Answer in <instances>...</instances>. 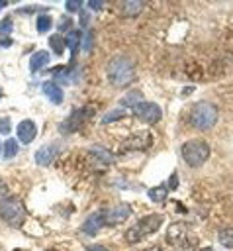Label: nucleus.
<instances>
[{
	"label": "nucleus",
	"mask_w": 233,
	"mask_h": 251,
	"mask_svg": "<svg viewBox=\"0 0 233 251\" xmlns=\"http://www.w3.org/2000/svg\"><path fill=\"white\" fill-rule=\"evenodd\" d=\"M18 139L8 137V141H4V159H12L18 155Z\"/></svg>",
	"instance_id": "obj_26"
},
{
	"label": "nucleus",
	"mask_w": 233,
	"mask_h": 251,
	"mask_svg": "<svg viewBox=\"0 0 233 251\" xmlns=\"http://www.w3.org/2000/svg\"><path fill=\"white\" fill-rule=\"evenodd\" d=\"M43 94L49 98V102H53V104H61L63 102V90H61V86L55 82V80H47V82H43Z\"/></svg>",
	"instance_id": "obj_15"
},
{
	"label": "nucleus",
	"mask_w": 233,
	"mask_h": 251,
	"mask_svg": "<svg viewBox=\"0 0 233 251\" xmlns=\"http://www.w3.org/2000/svg\"><path fill=\"white\" fill-rule=\"evenodd\" d=\"M133 114H135L137 120H141L143 124H149V126L161 122V118H163V110L155 102H141V104H137L133 108Z\"/></svg>",
	"instance_id": "obj_7"
},
{
	"label": "nucleus",
	"mask_w": 233,
	"mask_h": 251,
	"mask_svg": "<svg viewBox=\"0 0 233 251\" xmlns=\"http://www.w3.org/2000/svg\"><path fill=\"white\" fill-rule=\"evenodd\" d=\"M14 41H12V37H2L0 35V47H10Z\"/></svg>",
	"instance_id": "obj_37"
},
{
	"label": "nucleus",
	"mask_w": 233,
	"mask_h": 251,
	"mask_svg": "<svg viewBox=\"0 0 233 251\" xmlns=\"http://www.w3.org/2000/svg\"><path fill=\"white\" fill-rule=\"evenodd\" d=\"M45 251H57V249H45Z\"/></svg>",
	"instance_id": "obj_43"
},
{
	"label": "nucleus",
	"mask_w": 233,
	"mask_h": 251,
	"mask_svg": "<svg viewBox=\"0 0 233 251\" xmlns=\"http://www.w3.org/2000/svg\"><path fill=\"white\" fill-rule=\"evenodd\" d=\"M168 190H176V186H178V175L176 173H172L170 175V178H168Z\"/></svg>",
	"instance_id": "obj_33"
},
{
	"label": "nucleus",
	"mask_w": 233,
	"mask_h": 251,
	"mask_svg": "<svg viewBox=\"0 0 233 251\" xmlns=\"http://www.w3.org/2000/svg\"><path fill=\"white\" fill-rule=\"evenodd\" d=\"M78 22H80V27H86L88 22H90V14H88L86 10H80V18H78Z\"/></svg>",
	"instance_id": "obj_32"
},
{
	"label": "nucleus",
	"mask_w": 233,
	"mask_h": 251,
	"mask_svg": "<svg viewBox=\"0 0 233 251\" xmlns=\"http://www.w3.org/2000/svg\"><path fill=\"white\" fill-rule=\"evenodd\" d=\"M65 8H67L69 12H80V10H82V2H80V0H69V2L65 4Z\"/></svg>",
	"instance_id": "obj_30"
},
{
	"label": "nucleus",
	"mask_w": 233,
	"mask_h": 251,
	"mask_svg": "<svg viewBox=\"0 0 233 251\" xmlns=\"http://www.w3.org/2000/svg\"><path fill=\"white\" fill-rule=\"evenodd\" d=\"M4 196H8V194H6V182H4V178H0V200H2Z\"/></svg>",
	"instance_id": "obj_38"
},
{
	"label": "nucleus",
	"mask_w": 233,
	"mask_h": 251,
	"mask_svg": "<svg viewBox=\"0 0 233 251\" xmlns=\"http://www.w3.org/2000/svg\"><path fill=\"white\" fill-rule=\"evenodd\" d=\"M0 149H2V145H0Z\"/></svg>",
	"instance_id": "obj_45"
},
{
	"label": "nucleus",
	"mask_w": 233,
	"mask_h": 251,
	"mask_svg": "<svg viewBox=\"0 0 233 251\" xmlns=\"http://www.w3.org/2000/svg\"><path fill=\"white\" fill-rule=\"evenodd\" d=\"M92 114H94V108H92V106H82V108H76L74 112H70V114L67 116V120H63V122H61L59 131H61L63 135H70V133L78 131V129L84 126V122H86V120H88Z\"/></svg>",
	"instance_id": "obj_6"
},
{
	"label": "nucleus",
	"mask_w": 233,
	"mask_h": 251,
	"mask_svg": "<svg viewBox=\"0 0 233 251\" xmlns=\"http://www.w3.org/2000/svg\"><path fill=\"white\" fill-rule=\"evenodd\" d=\"M37 135V126L33 120H22L18 124V141H22L23 145H29Z\"/></svg>",
	"instance_id": "obj_12"
},
{
	"label": "nucleus",
	"mask_w": 233,
	"mask_h": 251,
	"mask_svg": "<svg viewBox=\"0 0 233 251\" xmlns=\"http://www.w3.org/2000/svg\"><path fill=\"white\" fill-rule=\"evenodd\" d=\"M88 153H90V155H92L96 161H100V163H106V165L114 163V155H112L108 149L100 147V145H92V147L88 149Z\"/></svg>",
	"instance_id": "obj_17"
},
{
	"label": "nucleus",
	"mask_w": 233,
	"mask_h": 251,
	"mask_svg": "<svg viewBox=\"0 0 233 251\" xmlns=\"http://www.w3.org/2000/svg\"><path fill=\"white\" fill-rule=\"evenodd\" d=\"M202 251H213V249H211V247H204Z\"/></svg>",
	"instance_id": "obj_42"
},
{
	"label": "nucleus",
	"mask_w": 233,
	"mask_h": 251,
	"mask_svg": "<svg viewBox=\"0 0 233 251\" xmlns=\"http://www.w3.org/2000/svg\"><path fill=\"white\" fill-rule=\"evenodd\" d=\"M163 216L161 214H149L143 216L141 220H137V224L133 227H129L125 231V241L127 243H139L143 237H147L149 233H155L161 226H163Z\"/></svg>",
	"instance_id": "obj_3"
},
{
	"label": "nucleus",
	"mask_w": 233,
	"mask_h": 251,
	"mask_svg": "<svg viewBox=\"0 0 233 251\" xmlns=\"http://www.w3.org/2000/svg\"><path fill=\"white\" fill-rule=\"evenodd\" d=\"M39 10H45V8H41V6H25V8H20L18 12L20 14H27V12H39Z\"/></svg>",
	"instance_id": "obj_34"
},
{
	"label": "nucleus",
	"mask_w": 233,
	"mask_h": 251,
	"mask_svg": "<svg viewBox=\"0 0 233 251\" xmlns=\"http://www.w3.org/2000/svg\"><path fill=\"white\" fill-rule=\"evenodd\" d=\"M217 239H219V243H221L223 247L231 249V247H233V227H221V229L217 231Z\"/></svg>",
	"instance_id": "obj_22"
},
{
	"label": "nucleus",
	"mask_w": 233,
	"mask_h": 251,
	"mask_svg": "<svg viewBox=\"0 0 233 251\" xmlns=\"http://www.w3.org/2000/svg\"><path fill=\"white\" fill-rule=\"evenodd\" d=\"M102 224H104L102 210H100V212H92V214L84 220V224L80 226V231H82V233H86V235H96V233L100 231Z\"/></svg>",
	"instance_id": "obj_13"
},
{
	"label": "nucleus",
	"mask_w": 233,
	"mask_h": 251,
	"mask_svg": "<svg viewBox=\"0 0 233 251\" xmlns=\"http://www.w3.org/2000/svg\"><path fill=\"white\" fill-rule=\"evenodd\" d=\"M168 237V243L174 247V249H178V251H188L190 247H192V241L188 239V233H186V226L184 224H180V222H176V224H172L170 227H168V233H166Z\"/></svg>",
	"instance_id": "obj_8"
},
{
	"label": "nucleus",
	"mask_w": 233,
	"mask_h": 251,
	"mask_svg": "<svg viewBox=\"0 0 233 251\" xmlns=\"http://www.w3.org/2000/svg\"><path fill=\"white\" fill-rule=\"evenodd\" d=\"M86 251H110L108 247H104V245H86Z\"/></svg>",
	"instance_id": "obj_36"
},
{
	"label": "nucleus",
	"mask_w": 233,
	"mask_h": 251,
	"mask_svg": "<svg viewBox=\"0 0 233 251\" xmlns=\"http://www.w3.org/2000/svg\"><path fill=\"white\" fill-rule=\"evenodd\" d=\"M147 196H149L153 202L161 204V202H164V200H166V196H168V186H166V184L153 186V188H149V190H147Z\"/></svg>",
	"instance_id": "obj_19"
},
{
	"label": "nucleus",
	"mask_w": 233,
	"mask_h": 251,
	"mask_svg": "<svg viewBox=\"0 0 233 251\" xmlns=\"http://www.w3.org/2000/svg\"><path fill=\"white\" fill-rule=\"evenodd\" d=\"M192 90H194V88H184V90H182V96H188Z\"/></svg>",
	"instance_id": "obj_40"
},
{
	"label": "nucleus",
	"mask_w": 233,
	"mask_h": 251,
	"mask_svg": "<svg viewBox=\"0 0 233 251\" xmlns=\"http://www.w3.org/2000/svg\"><path fill=\"white\" fill-rule=\"evenodd\" d=\"M145 251H161V247H159V245H151V247L145 249Z\"/></svg>",
	"instance_id": "obj_39"
},
{
	"label": "nucleus",
	"mask_w": 233,
	"mask_h": 251,
	"mask_svg": "<svg viewBox=\"0 0 233 251\" xmlns=\"http://www.w3.org/2000/svg\"><path fill=\"white\" fill-rule=\"evenodd\" d=\"M59 151H61V145L59 143H45V145H41L37 151H35V163L37 165H41V167H47V165H51L53 163V159L59 155Z\"/></svg>",
	"instance_id": "obj_11"
},
{
	"label": "nucleus",
	"mask_w": 233,
	"mask_h": 251,
	"mask_svg": "<svg viewBox=\"0 0 233 251\" xmlns=\"http://www.w3.org/2000/svg\"><path fill=\"white\" fill-rule=\"evenodd\" d=\"M51 73H53V76H55L57 80H61V82H65V84H70V82H74V80L78 78V73L74 71V65H72V63L67 65V67H57V69H53Z\"/></svg>",
	"instance_id": "obj_14"
},
{
	"label": "nucleus",
	"mask_w": 233,
	"mask_h": 251,
	"mask_svg": "<svg viewBox=\"0 0 233 251\" xmlns=\"http://www.w3.org/2000/svg\"><path fill=\"white\" fill-rule=\"evenodd\" d=\"M49 47L53 49V53L55 55H63V51H65V47H67V43H65V39H63V35H51L49 37Z\"/></svg>",
	"instance_id": "obj_23"
},
{
	"label": "nucleus",
	"mask_w": 233,
	"mask_h": 251,
	"mask_svg": "<svg viewBox=\"0 0 233 251\" xmlns=\"http://www.w3.org/2000/svg\"><path fill=\"white\" fill-rule=\"evenodd\" d=\"M121 118H125V110L123 108H114V110H110L108 114L102 116V124H112V122H117Z\"/></svg>",
	"instance_id": "obj_24"
},
{
	"label": "nucleus",
	"mask_w": 233,
	"mask_h": 251,
	"mask_svg": "<svg viewBox=\"0 0 233 251\" xmlns=\"http://www.w3.org/2000/svg\"><path fill=\"white\" fill-rule=\"evenodd\" d=\"M10 129H12V122H10V118H0V133L2 135H8L10 133Z\"/></svg>",
	"instance_id": "obj_29"
},
{
	"label": "nucleus",
	"mask_w": 233,
	"mask_h": 251,
	"mask_svg": "<svg viewBox=\"0 0 233 251\" xmlns=\"http://www.w3.org/2000/svg\"><path fill=\"white\" fill-rule=\"evenodd\" d=\"M0 218L12 226L20 227L25 222V206L18 196H4L0 200Z\"/></svg>",
	"instance_id": "obj_4"
},
{
	"label": "nucleus",
	"mask_w": 233,
	"mask_h": 251,
	"mask_svg": "<svg viewBox=\"0 0 233 251\" xmlns=\"http://www.w3.org/2000/svg\"><path fill=\"white\" fill-rule=\"evenodd\" d=\"M12 27H14V22H12V18H4V20L0 22V35H2V37H10V31H12Z\"/></svg>",
	"instance_id": "obj_27"
},
{
	"label": "nucleus",
	"mask_w": 233,
	"mask_h": 251,
	"mask_svg": "<svg viewBox=\"0 0 233 251\" xmlns=\"http://www.w3.org/2000/svg\"><path fill=\"white\" fill-rule=\"evenodd\" d=\"M141 102H143V92H141V90H131V92H127V94L119 100L121 106H129V108H135V106L141 104Z\"/></svg>",
	"instance_id": "obj_20"
},
{
	"label": "nucleus",
	"mask_w": 233,
	"mask_h": 251,
	"mask_svg": "<svg viewBox=\"0 0 233 251\" xmlns=\"http://www.w3.org/2000/svg\"><path fill=\"white\" fill-rule=\"evenodd\" d=\"M153 145V133L149 129L143 131H135L131 137H127L125 141V149H133V151H145Z\"/></svg>",
	"instance_id": "obj_10"
},
{
	"label": "nucleus",
	"mask_w": 233,
	"mask_h": 251,
	"mask_svg": "<svg viewBox=\"0 0 233 251\" xmlns=\"http://www.w3.org/2000/svg\"><path fill=\"white\" fill-rule=\"evenodd\" d=\"M217 116H219L217 106L211 104V102H208V100H202V102H198L192 108V112H190V124H192V127H196L200 131H208V129H211L215 126Z\"/></svg>",
	"instance_id": "obj_2"
},
{
	"label": "nucleus",
	"mask_w": 233,
	"mask_h": 251,
	"mask_svg": "<svg viewBox=\"0 0 233 251\" xmlns=\"http://www.w3.org/2000/svg\"><path fill=\"white\" fill-rule=\"evenodd\" d=\"M0 98H2V88H0Z\"/></svg>",
	"instance_id": "obj_44"
},
{
	"label": "nucleus",
	"mask_w": 233,
	"mask_h": 251,
	"mask_svg": "<svg viewBox=\"0 0 233 251\" xmlns=\"http://www.w3.org/2000/svg\"><path fill=\"white\" fill-rule=\"evenodd\" d=\"M182 159L188 167H200L210 159V145L206 139H190L182 145Z\"/></svg>",
	"instance_id": "obj_5"
},
{
	"label": "nucleus",
	"mask_w": 233,
	"mask_h": 251,
	"mask_svg": "<svg viewBox=\"0 0 233 251\" xmlns=\"http://www.w3.org/2000/svg\"><path fill=\"white\" fill-rule=\"evenodd\" d=\"M143 2L141 0H125L123 4H121V12H123V16H127V18H131V16H139L141 14V10H143Z\"/></svg>",
	"instance_id": "obj_18"
},
{
	"label": "nucleus",
	"mask_w": 233,
	"mask_h": 251,
	"mask_svg": "<svg viewBox=\"0 0 233 251\" xmlns=\"http://www.w3.org/2000/svg\"><path fill=\"white\" fill-rule=\"evenodd\" d=\"M106 75H108V80L112 86L125 88L135 78V63L127 55H116L110 59V63L106 67Z\"/></svg>",
	"instance_id": "obj_1"
},
{
	"label": "nucleus",
	"mask_w": 233,
	"mask_h": 251,
	"mask_svg": "<svg viewBox=\"0 0 233 251\" xmlns=\"http://www.w3.org/2000/svg\"><path fill=\"white\" fill-rule=\"evenodd\" d=\"M129 216H131V206H129L127 202H121V204H116V206H112V208L102 210L104 224H108V226L121 224V222H125Z\"/></svg>",
	"instance_id": "obj_9"
},
{
	"label": "nucleus",
	"mask_w": 233,
	"mask_h": 251,
	"mask_svg": "<svg viewBox=\"0 0 233 251\" xmlns=\"http://www.w3.org/2000/svg\"><path fill=\"white\" fill-rule=\"evenodd\" d=\"M6 6H8V2H0V10H2V8H6Z\"/></svg>",
	"instance_id": "obj_41"
},
{
	"label": "nucleus",
	"mask_w": 233,
	"mask_h": 251,
	"mask_svg": "<svg viewBox=\"0 0 233 251\" xmlns=\"http://www.w3.org/2000/svg\"><path fill=\"white\" fill-rule=\"evenodd\" d=\"M80 47H82V51L92 49V31H86V33L80 35Z\"/></svg>",
	"instance_id": "obj_28"
},
{
	"label": "nucleus",
	"mask_w": 233,
	"mask_h": 251,
	"mask_svg": "<svg viewBox=\"0 0 233 251\" xmlns=\"http://www.w3.org/2000/svg\"><path fill=\"white\" fill-rule=\"evenodd\" d=\"M70 25H72V22H70V18L67 16V18H63V20L59 22V31H70Z\"/></svg>",
	"instance_id": "obj_31"
},
{
	"label": "nucleus",
	"mask_w": 233,
	"mask_h": 251,
	"mask_svg": "<svg viewBox=\"0 0 233 251\" xmlns=\"http://www.w3.org/2000/svg\"><path fill=\"white\" fill-rule=\"evenodd\" d=\"M88 8H92V10H102V8H104V2H102V0H90V2H88Z\"/></svg>",
	"instance_id": "obj_35"
},
{
	"label": "nucleus",
	"mask_w": 233,
	"mask_h": 251,
	"mask_svg": "<svg viewBox=\"0 0 233 251\" xmlns=\"http://www.w3.org/2000/svg\"><path fill=\"white\" fill-rule=\"evenodd\" d=\"M51 25H53V20H51V16H47V14H41V16H37L35 27H37V31H39V33H45V31H49V29H51Z\"/></svg>",
	"instance_id": "obj_25"
},
{
	"label": "nucleus",
	"mask_w": 233,
	"mask_h": 251,
	"mask_svg": "<svg viewBox=\"0 0 233 251\" xmlns=\"http://www.w3.org/2000/svg\"><path fill=\"white\" fill-rule=\"evenodd\" d=\"M80 31H74V29H70L69 31V35H67V39H65V43H67V47L70 49V55H74L76 53V49L80 47Z\"/></svg>",
	"instance_id": "obj_21"
},
{
	"label": "nucleus",
	"mask_w": 233,
	"mask_h": 251,
	"mask_svg": "<svg viewBox=\"0 0 233 251\" xmlns=\"http://www.w3.org/2000/svg\"><path fill=\"white\" fill-rule=\"evenodd\" d=\"M49 63V53L47 51H35L29 59V71L31 73H37L39 69H43L45 65Z\"/></svg>",
	"instance_id": "obj_16"
}]
</instances>
